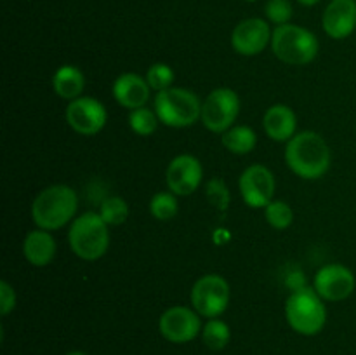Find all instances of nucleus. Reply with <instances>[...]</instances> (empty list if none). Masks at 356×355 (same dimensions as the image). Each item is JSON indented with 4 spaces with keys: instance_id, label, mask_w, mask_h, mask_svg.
Wrapping results in <instances>:
<instances>
[{
    "instance_id": "1",
    "label": "nucleus",
    "mask_w": 356,
    "mask_h": 355,
    "mask_svg": "<svg viewBox=\"0 0 356 355\" xmlns=\"http://www.w3.org/2000/svg\"><path fill=\"white\" fill-rule=\"evenodd\" d=\"M285 162L302 180H318L330 167V148L315 131H302L287 141Z\"/></svg>"
},
{
    "instance_id": "2",
    "label": "nucleus",
    "mask_w": 356,
    "mask_h": 355,
    "mask_svg": "<svg viewBox=\"0 0 356 355\" xmlns=\"http://www.w3.org/2000/svg\"><path fill=\"white\" fill-rule=\"evenodd\" d=\"M76 209V191L66 184H52L35 197L31 204V218L38 228L54 232L73 221Z\"/></svg>"
},
{
    "instance_id": "3",
    "label": "nucleus",
    "mask_w": 356,
    "mask_h": 355,
    "mask_svg": "<svg viewBox=\"0 0 356 355\" xmlns=\"http://www.w3.org/2000/svg\"><path fill=\"white\" fill-rule=\"evenodd\" d=\"M68 242L73 253L83 261H96L110 247V232L99 212H83L70 225Z\"/></svg>"
},
{
    "instance_id": "4",
    "label": "nucleus",
    "mask_w": 356,
    "mask_h": 355,
    "mask_svg": "<svg viewBox=\"0 0 356 355\" xmlns=\"http://www.w3.org/2000/svg\"><path fill=\"white\" fill-rule=\"evenodd\" d=\"M287 324L302 336H315L325 327L327 308L318 292L312 287L292 291L285 301Z\"/></svg>"
},
{
    "instance_id": "5",
    "label": "nucleus",
    "mask_w": 356,
    "mask_h": 355,
    "mask_svg": "<svg viewBox=\"0 0 356 355\" xmlns=\"http://www.w3.org/2000/svg\"><path fill=\"white\" fill-rule=\"evenodd\" d=\"M153 110L163 125L183 129L190 127L200 118L202 103L193 90L184 87H170L156 93L153 100Z\"/></svg>"
},
{
    "instance_id": "6",
    "label": "nucleus",
    "mask_w": 356,
    "mask_h": 355,
    "mask_svg": "<svg viewBox=\"0 0 356 355\" xmlns=\"http://www.w3.org/2000/svg\"><path fill=\"white\" fill-rule=\"evenodd\" d=\"M271 49L280 61L292 66H305L316 58L320 44L313 31L287 23L273 30Z\"/></svg>"
},
{
    "instance_id": "7",
    "label": "nucleus",
    "mask_w": 356,
    "mask_h": 355,
    "mask_svg": "<svg viewBox=\"0 0 356 355\" xmlns=\"http://www.w3.org/2000/svg\"><path fill=\"white\" fill-rule=\"evenodd\" d=\"M190 299L198 315L218 319L228 308L229 284L218 274L204 275L191 287Z\"/></svg>"
},
{
    "instance_id": "8",
    "label": "nucleus",
    "mask_w": 356,
    "mask_h": 355,
    "mask_svg": "<svg viewBox=\"0 0 356 355\" xmlns=\"http://www.w3.org/2000/svg\"><path fill=\"white\" fill-rule=\"evenodd\" d=\"M240 113V97L229 87H219L214 89L205 101L202 103L200 120L211 132H222L233 127Z\"/></svg>"
},
{
    "instance_id": "9",
    "label": "nucleus",
    "mask_w": 356,
    "mask_h": 355,
    "mask_svg": "<svg viewBox=\"0 0 356 355\" xmlns=\"http://www.w3.org/2000/svg\"><path fill=\"white\" fill-rule=\"evenodd\" d=\"M159 331L170 343H190L198 334H202L200 315L195 312V308L170 306L160 315Z\"/></svg>"
},
{
    "instance_id": "10",
    "label": "nucleus",
    "mask_w": 356,
    "mask_h": 355,
    "mask_svg": "<svg viewBox=\"0 0 356 355\" xmlns=\"http://www.w3.org/2000/svg\"><path fill=\"white\" fill-rule=\"evenodd\" d=\"M66 122L82 136H94L103 131L108 120V111L101 101L89 96H80L70 101L65 111Z\"/></svg>"
},
{
    "instance_id": "11",
    "label": "nucleus",
    "mask_w": 356,
    "mask_h": 355,
    "mask_svg": "<svg viewBox=\"0 0 356 355\" xmlns=\"http://www.w3.org/2000/svg\"><path fill=\"white\" fill-rule=\"evenodd\" d=\"M275 176L268 167L261 164L249 166L242 173L238 180L240 195L249 207L261 209L266 207L275 195Z\"/></svg>"
},
{
    "instance_id": "12",
    "label": "nucleus",
    "mask_w": 356,
    "mask_h": 355,
    "mask_svg": "<svg viewBox=\"0 0 356 355\" xmlns=\"http://www.w3.org/2000/svg\"><path fill=\"white\" fill-rule=\"evenodd\" d=\"M355 275L348 267L339 263L325 265L315 275L313 289L325 301H343L355 291Z\"/></svg>"
},
{
    "instance_id": "13",
    "label": "nucleus",
    "mask_w": 356,
    "mask_h": 355,
    "mask_svg": "<svg viewBox=\"0 0 356 355\" xmlns=\"http://www.w3.org/2000/svg\"><path fill=\"white\" fill-rule=\"evenodd\" d=\"M202 178H204V167L200 160L190 153L174 157L165 171L167 187L172 194L181 195V197L193 194L200 187Z\"/></svg>"
},
{
    "instance_id": "14",
    "label": "nucleus",
    "mask_w": 356,
    "mask_h": 355,
    "mask_svg": "<svg viewBox=\"0 0 356 355\" xmlns=\"http://www.w3.org/2000/svg\"><path fill=\"white\" fill-rule=\"evenodd\" d=\"M270 24L261 17L240 21L232 33V47L242 56H257L271 44Z\"/></svg>"
},
{
    "instance_id": "15",
    "label": "nucleus",
    "mask_w": 356,
    "mask_h": 355,
    "mask_svg": "<svg viewBox=\"0 0 356 355\" xmlns=\"http://www.w3.org/2000/svg\"><path fill=\"white\" fill-rule=\"evenodd\" d=\"M322 24L330 38L343 40L350 37L356 28L355 0H332L323 13Z\"/></svg>"
},
{
    "instance_id": "16",
    "label": "nucleus",
    "mask_w": 356,
    "mask_h": 355,
    "mask_svg": "<svg viewBox=\"0 0 356 355\" xmlns=\"http://www.w3.org/2000/svg\"><path fill=\"white\" fill-rule=\"evenodd\" d=\"M111 90L120 106L127 110H138V108L146 106L152 87L146 82V77L138 75V73H122L113 82Z\"/></svg>"
},
{
    "instance_id": "17",
    "label": "nucleus",
    "mask_w": 356,
    "mask_h": 355,
    "mask_svg": "<svg viewBox=\"0 0 356 355\" xmlns=\"http://www.w3.org/2000/svg\"><path fill=\"white\" fill-rule=\"evenodd\" d=\"M263 127L268 138L273 141H289L296 136L298 118L292 108L287 104H273L266 110L263 117Z\"/></svg>"
},
{
    "instance_id": "18",
    "label": "nucleus",
    "mask_w": 356,
    "mask_h": 355,
    "mask_svg": "<svg viewBox=\"0 0 356 355\" xmlns=\"http://www.w3.org/2000/svg\"><path fill=\"white\" fill-rule=\"evenodd\" d=\"M23 254L33 267H47L56 256V239L47 230H31L23 240Z\"/></svg>"
},
{
    "instance_id": "19",
    "label": "nucleus",
    "mask_w": 356,
    "mask_h": 355,
    "mask_svg": "<svg viewBox=\"0 0 356 355\" xmlns=\"http://www.w3.org/2000/svg\"><path fill=\"white\" fill-rule=\"evenodd\" d=\"M52 87L59 97L66 101H73L82 96L83 87H86V77L82 70L73 65H63L56 70L52 77Z\"/></svg>"
},
{
    "instance_id": "20",
    "label": "nucleus",
    "mask_w": 356,
    "mask_h": 355,
    "mask_svg": "<svg viewBox=\"0 0 356 355\" xmlns=\"http://www.w3.org/2000/svg\"><path fill=\"white\" fill-rule=\"evenodd\" d=\"M221 141L228 152L236 153V155H247L256 148L257 136L254 129L247 127V125H235L222 132Z\"/></svg>"
},
{
    "instance_id": "21",
    "label": "nucleus",
    "mask_w": 356,
    "mask_h": 355,
    "mask_svg": "<svg viewBox=\"0 0 356 355\" xmlns=\"http://www.w3.org/2000/svg\"><path fill=\"white\" fill-rule=\"evenodd\" d=\"M232 340V329L228 324L221 319H209L207 324L202 327V341L205 347L212 352L225 350Z\"/></svg>"
},
{
    "instance_id": "22",
    "label": "nucleus",
    "mask_w": 356,
    "mask_h": 355,
    "mask_svg": "<svg viewBox=\"0 0 356 355\" xmlns=\"http://www.w3.org/2000/svg\"><path fill=\"white\" fill-rule=\"evenodd\" d=\"M177 195L172 191H159L149 200V212L159 221H169L179 211V204H177Z\"/></svg>"
},
{
    "instance_id": "23",
    "label": "nucleus",
    "mask_w": 356,
    "mask_h": 355,
    "mask_svg": "<svg viewBox=\"0 0 356 355\" xmlns=\"http://www.w3.org/2000/svg\"><path fill=\"white\" fill-rule=\"evenodd\" d=\"M99 216L104 219L108 226L122 225L129 216L127 202L122 197H117V195L106 197L99 205Z\"/></svg>"
},
{
    "instance_id": "24",
    "label": "nucleus",
    "mask_w": 356,
    "mask_h": 355,
    "mask_svg": "<svg viewBox=\"0 0 356 355\" xmlns=\"http://www.w3.org/2000/svg\"><path fill=\"white\" fill-rule=\"evenodd\" d=\"M264 218L270 223L273 228L285 230L292 225L294 221V211L291 205L285 200H271L270 204L264 207Z\"/></svg>"
},
{
    "instance_id": "25",
    "label": "nucleus",
    "mask_w": 356,
    "mask_h": 355,
    "mask_svg": "<svg viewBox=\"0 0 356 355\" xmlns=\"http://www.w3.org/2000/svg\"><path fill=\"white\" fill-rule=\"evenodd\" d=\"M159 117H156L155 110L143 106L138 110H131L129 113V125L132 131L138 136H149L156 131L159 127Z\"/></svg>"
},
{
    "instance_id": "26",
    "label": "nucleus",
    "mask_w": 356,
    "mask_h": 355,
    "mask_svg": "<svg viewBox=\"0 0 356 355\" xmlns=\"http://www.w3.org/2000/svg\"><path fill=\"white\" fill-rule=\"evenodd\" d=\"M174 79H176L174 70L170 68L169 65H165V63H155V65L149 66L148 72H146V82H148V86L152 87L153 90H156V93L170 89L174 84Z\"/></svg>"
},
{
    "instance_id": "27",
    "label": "nucleus",
    "mask_w": 356,
    "mask_h": 355,
    "mask_svg": "<svg viewBox=\"0 0 356 355\" xmlns=\"http://www.w3.org/2000/svg\"><path fill=\"white\" fill-rule=\"evenodd\" d=\"M205 195H207V200L216 209H219V211H226L229 202H232V195H229L228 187H226V183L221 178H212V180H209L207 187H205Z\"/></svg>"
},
{
    "instance_id": "28",
    "label": "nucleus",
    "mask_w": 356,
    "mask_h": 355,
    "mask_svg": "<svg viewBox=\"0 0 356 355\" xmlns=\"http://www.w3.org/2000/svg\"><path fill=\"white\" fill-rule=\"evenodd\" d=\"M266 17L277 26L287 24L292 17V6L289 0H268L264 7Z\"/></svg>"
},
{
    "instance_id": "29",
    "label": "nucleus",
    "mask_w": 356,
    "mask_h": 355,
    "mask_svg": "<svg viewBox=\"0 0 356 355\" xmlns=\"http://www.w3.org/2000/svg\"><path fill=\"white\" fill-rule=\"evenodd\" d=\"M14 306H16V291H14L9 282L2 281L0 282V313L3 317L9 315Z\"/></svg>"
},
{
    "instance_id": "30",
    "label": "nucleus",
    "mask_w": 356,
    "mask_h": 355,
    "mask_svg": "<svg viewBox=\"0 0 356 355\" xmlns=\"http://www.w3.org/2000/svg\"><path fill=\"white\" fill-rule=\"evenodd\" d=\"M299 3H301V6H306V7H313V6H316V3L320 2V0H298Z\"/></svg>"
},
{
    "instance_id": "31",
    "label": "nucleus",
    "mask_w": 356,
    "mask_h": 355,
    "mask_svg": "<svg viewBox=\"0 0 356 355\" xmlns=\"http://www.w3.org/2000/svg\"><path fill=\"white\" fill-rule=\"evenodd\" d=\"M66 355H87V354H86V352L75 350V352H70V354H66Z\"/></svg>"
}]
</instances>
